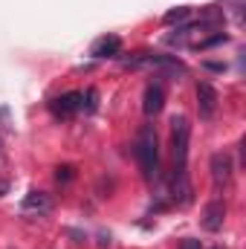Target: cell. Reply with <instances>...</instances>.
<instances>
[{"label": "cell", "mask_w": 246, "mask_h": 249, "mask_svg": "<svg viewBox=\"0 0 246 249\" xmlns=\"http://www.w3.org/2000/svg\"><path fill=\"white\" fill-rule=\"evenodd\" d=\"M180 249H203V247H200V241H197V238H185L183 244H180Z\"/></svg>", "instance_id": "cell-14"}, {"label": "cell", "mask_w": 246, "mask_h": 249, "mask_svg": "<svg viewBox=\"0 0 246 249\" xmlns=\"http://www.w3.org/2000/svg\"><path fill=\"white\" fill-rule=\"evenodd\" d=\"M188 18H191V9H188V6H177V9H171V12L162 15V23L174 26V23H185Z\"/></svg>", "instance_id": "cell-11"}, {"label": "cell", "mask_w": 246, "mask_h": 249, "mask_svg": "<svg viewBox=\"0 0 246 249\" xmlns=\"http://www.w3.org/2000/svg\"><path fill=\"white\" fill-rule=\"evenodd\" d=\"M124 67H148V70H159V72H168V75H185V64L177 61V55H157V53H139L133 58H122Z\"/></svg>", "instance_id": "cell-3"}, {"label": "cell", "mask_w": 246, "mask_h": 249, "mask_svg": "<svg viewBox=\"0 0 246 249\" xmlns=\"http://www.w3.org/2000/svg\"><path fill=\"white\" fill-rule=\"evenodd\" d=\"M188 139H191V124L185 116L171 119V160H174V174H188Z\"/></svg>", "instance_id": "cell-2"}, {"label": "cell", "mask_w": 246, "mask_h": 249, "mask_svg": "<svg viewBox=\"0 0 246 249\" xmlns=\"http://www.w3.org/2000/svg\"><path fill=\"white\" fill-rule=\"evenodd\" d=\"M162 107H165V90H162V84L159 81L145 84V93H142V110H145V116H157Z\"/></svg>", "instance_id": "cell-5"}, {"label": "cell", "mask_w": 246, "mask_h": 249, "mask_svg": "<svg viewBox=\"0 0 246 249\" xmlns=\"http://www.w3.org/2000/svg\"><path fill=\"white\" fill-rule=\"evenodd\" d=\"M133 154H136V162L142 168V177L148 183H154L159 177V136L154 130V124H145L136 136V145H133Z\"/></svg>", "instance_id": "cell-1"}, {"label": "cell", "mask_w": 246, "mask_h": 249, "mask_svg": "<svg viewBox=\"0 0 246 249\" xmlns=\"http://www.w3.org/2000/svg\"><path fill=\"white\" fill-rule=\"evenodd\" d=\"M119 50H122V41H119L116 35H102V38H96V41H93L90 55L102 61V58H116V55H119Z\"/></svg>", "instance_id": "cell-8"}, {"label": "cell", "mask_w": 246, "mask_h": 249, "mask_svg": "<svg viewBox=\"0 0 246 249\" xmlns=\"http://www.w3.org/2000/svg\"><path fill=\"white\" fill-rule=\"evenodd\" d=\"M20 209H23V212H38V214H47V212H53V197H50L47 191H29V194L23 197Z\"/></svg>", "instance_id": "cell-10"}, {"label": "cell", "mask_w": 246, "mask_h": 249, "mask_svg": "<svg viewBox=\"0 0 246 249\" xmlns=\"http://www.w3.org/2000/svg\"><path fill=\"white\" fill-rule=\"evenodd\" d=\"M211 249H223V247H211Z\"/></svg>", "instance_id": "cell-16"}, {"label": "cell", "mask_w": 246, "mask_h": 249, "mask_svg": "<svg viewBox=\"0 0 246 249\" xmlns=\"http://www.w3.org/2000/svg\"><path fill=\"white\" fill-rule=\"evenodd\" d=\"M55 177H58V180H64V183H67V180H72V165H61Z\"/></svg>", "instance_id": "cell-13"}, {"label": "cell", "mask_w": 246, "mask_h": 249, "mask_svg": "<svg viewBox=\"0 0 246 249\" xmlns=\"http://www.w3.org/2000/svg\"><path fill=\"white\" fill-rule=\"evenodd\" d=\"M223 220H226V203L223 200H211L203 212V226L209 232H220L223 229Z\"/></svg>", "instance_id": "cell-9"}, {"label": "cell", "mask_w": 246, "mask_h": 249, "mask_svg": "<svg viewBox=\"0 0 246 249\" xmlns=\"http://www.w3.org/2000/svg\"><path fill=\"white\" fill-rule=\"evenodd\" d=\"M50 110H53L58 119H70L72 113L81 110V93H78V90H70V93H64V96H55V99L50 102Z\"/></svg>", "instance_id": "cell-4"}, {"label": "cell", "mask_w": 246, "mask_h": 249, "mask_svg": "<svg viewBox=\"0 0 246 249\" xmlns=\"http://www.w3.org/2000/svg\"><path fill=\"white\" fill-rule=\"evenodd\" d=\"M197 110H200V119H211L217 110V90L209 81L197 84Z\"/></svg>", "instance_id": "cell-6"}, {"label": "cell", "mask_w": 246, "mask_h": 249, "mask_svg": "<svg viewBox=\"0 0 246 249\" xmlns=\"http://www.w3.org/2000/svg\"><path fill=\"white\" fill-rule=\"evenodd\" d=\"M3 188H6V186H3V183H0V194H3Z\"/></svg>", "instance_id": "cell-15"}, {"label": "cell", "mask_w": 246, "mask_h": 249, "mask_svg": "<svg viewBox=\"0 0 246 249\" xmlns=\"http://www.w3.org/2000/svg\"><path fill=\"white\" fill-rule=\"evenodd\" d=\"M229 180H232V157L226 151H220L211 157V183H214V188H223Z\"/></svg>", "instance_id": "cell-7"}, {"label": "cell", "mask_w": 246, "mask_h": 249, "mask_svg": "<svg viewBox=\"0 0 246 249\" xmlns=\"http://www.w3.org/2000/svg\"><path fill=\"white\" fill-rule=\"evenodd\" d=\"M96 107H99V93L90 87L87 93H81V110H87V113H96Z\"/></svg>", "instance_id": "cell-12"}]
</instances>
